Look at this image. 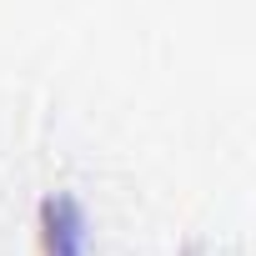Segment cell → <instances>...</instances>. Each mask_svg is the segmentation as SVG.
<instances>
[{"instance_id": "6da1fadb", "label": "cell", "mask_w": 256, "mask_h": 256, "mask_svg": "<svg viewBox=\"0 0 256 256\" xmlns=\"http://www.w3.org/2000/svg\"><path fill=\"white\" fill-rule=\"evenodd\" d=\"M40 246H46V256H90L86 216L70 196H50L40 206Z\"/></svg>"}]
</instances>
